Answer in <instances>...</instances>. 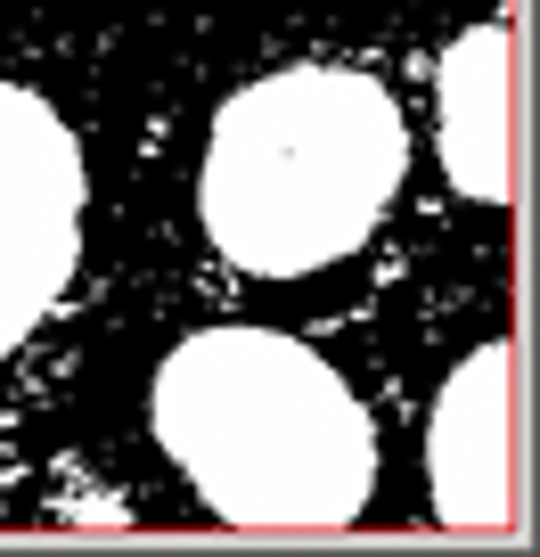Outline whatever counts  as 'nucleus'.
<instances>
[{"instance_id":"39448f33","label":"nucleus","mask_w":540,"mask_h":557,"mask_svg":"<svg viewBox=\"0 0 540 557\" xmlns=\"http://www.w3.org/2000/svg\"><path fill=\"white\" fill-rule=\"evenodd\" d=\"M442 164L467 197H507V25H475L442 58Z\"/></svg>"},{"instance_id":"f03ea898","label":"nucleus","mask_w":540,"mask_h":557,"mask_svg":"<svg viewBox=\"0 0 540 557\" xmlns=\"http://www.w3.org/2000/svg\"><path fill=\"white\" fill-rule=\"evenodd\" d=\"M410 132L377 74L361 66H287L246 83L205 139V238L254 278H303L344 262L385 222Z\"/></svg>"},{"instance_id":"f257e3e1","label":"nucleus","mask_w":540,"mask_h":557,"mask_svg":"<svg viewBox=\"0 0 540 557\" xmlns=\"http://www.w3.org/2000/svg\"><path fill=\"white\" fill-rule=\"evenodd\" d=\"M156 435L229 524L328 533L368 508L377 435L352 385L279 329H197L156 369Z\"/></svg>"},{"instance_id":"7ed1b4c3","label":"nucleus","mask_w":540,"mask_h":557,"mask_svg":"<svg viewBox=\"0 0 540 557\" xmlns=\"http://www.w3.org/2000/svg\"><path fill=\"white\" fill-rule=\"evenodd\" d=\"M83 255V139L50 99L0 83V352L50 320Z\"/></svg>"},{"instance_id":"20e7f679","label":"nucleus","mask_w":540,"mask_h":557,"mask_svg":"<svg viewBox=\"0 0 540 557\" xmlns=\"http://www.w3.org/2000/svg\"><path fill=\"white\" fill-rule=\"evenodd\" d=\"M426 484H435L442 524H467V533L516 524V500H507V345H484L435 394Z\"/></svg>"}]
</instances>
